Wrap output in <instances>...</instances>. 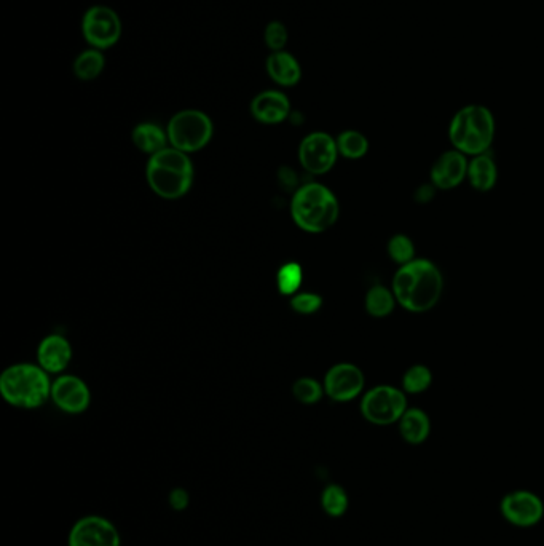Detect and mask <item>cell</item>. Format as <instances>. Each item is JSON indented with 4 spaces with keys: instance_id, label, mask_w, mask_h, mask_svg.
I'll return each instance as SVG.
<instances>
[{
    "instance_id": "6da1fadb",
    "label": "cell",
    "mask_w": 544,
    "mask_h": 546,
    "mask_svg": "<svg viewBox=\"0 0 544 546\" xmlns=\"http://www.w3.org/2000/svg\"><path fill=\"white\" fill-rule=\"evenodd\" d=\"M444 288V273L436 262L426 258H415L399 266L391 280L399 307L417 315L431 312L441 302Z\"/></svg>"
},
{
    "instance_id": "7a4b0ae2",
    "label": "cell",
    "mask_w": 544,
    "mask_h": 546,
    "mask_svg": "<svg viewBox=\"0 0 544 546\" xmlns=\"http://www.w3.org/2000/svg\"><path fill=\"white\" fill-rule=\"evenodd\" d=\"M447 135L452 147L466 157L487 154L497 135V120L489 107L468 104L455 112Z\"/></svg>"
},
{
    "instance_id": "3957f363",
    "label": "cell",
    "mask_w": 544,
    "mask_h": 546,
    "mask_svg": "<svg viewBox=\"0 0 544 546\" xmlns=\"http://www.w3.org/2000/svg\"><path fill=\"white\" fill-rule=\"evenodd\" d=\"M291 214L300 229L310 234H321L331 229L339 219V200L320 182H310L300 187L292 198Z\"/></svg>"
},
{
    "instance_id": "277c9868",
    "label": "cell",
    "mask_w": 544,
    "mask_h": 546,
    "mask_svg": "<svg viewBox=\"0 0 544 546\" xmlns=\"http://www.w3.org/2000/svg\"><path fill=\"white\" fill-rule=\"evenodd\" d=\"M147 182L158 197L178 200L184 197L194 182V165L184 152L166 147L150 157L147 163Z\"/></svg>"
},
{
    "instance_id": "5b68a950",
    "label": "cell",
    "mask_w": 544,
    "mask_h": 546,
    "mask_svg": "<svg viewBox=\"0 0 544 546\" xmlns=\"http://www.w3.org/2000/svg\"><path fill=\"white\" fill-rule=\"evenodd\" d=\"M47 371L34 364H13L0 376V393L15 408L36 409L52 396Z\"/></svg>"
},
{
    "instance_id": "8992f818",
    "label": "cell",
    "mask_w": 544,
    "mask_h": 546,
    "mask_svg": "<svg viewBox=\"0 0 544 546\" xmlns=\"http://www.w3.org/2000/svg\"><path fill=\"white\" fill-rule=\"evenodd\" d=\"M359 408L369 424L377 427L398 424L409 408L407 393L395 385H375L364 393Z\"/></svg>"
},
{
    "instance_id": "52a82bcc",
    "label": "cell",
    "mask_w": 544,
    "mask_h": 546,
    "mask_svg": "<svg viewBox=\"0 0 544 546\" xmlns=\"http://www.w3.org/2000/svg\"><path fill=\"white\" fill-rule=\"evenodd\" d=\"M213 122L205 112L187 109L178 112L168 123L166 133L171 147L190 154L202 151L213 138Z\"/></svg>"
},
{
    "instance_id": "ba28073f",
    "label": "cell",
    "mask_w": 544,
    "mask_h": 546,
    "mask_svg": "<svg viewBox=\"0 0 544 546\" xmlns=\"http://www.w3.org/2000/svg\"><path fill=\"white\" fill-rule=\"evenodd\" d=\"M83 37L96 50L114 47L122 36V21L115 10L106 5L88 8L82 20Z\"/></svg>"
},
{
    "instance_id": "9c48e42d",
    "label": "cell",
    "mask_w": 544,
    "mask_h": 546,
    "mask_svg": "<svg viewBox=\"0 0 544 546\" xmlns=\"http://www.w3.org/2000/svg\"><path fill=\"white\" fill-rule=\"evenodd\" d=\"M337 157V141L324 131H315L300 143V163L312 175H326L336 165Z\"/></svg>"
},
{
    "instance_id": "30bf717a",
    "label": "cell",
    "mask_w": 544,
    "mask_h": 546,
    "mask_svg": "<svg viewBox=\"0 0 544 546\" xmlns=\"http://www.w3.org/2000/svg\"><path fill=\"white\" fill-rule=\"evenodd\" d=\"M501 516L516 527H533L544 518V503L540 495L532 491L509 492L500 503Z\"/></svg>"
},
{
    "instance_id": "8fae6325",
    "label": "cell",
    "mask_w": 544,
    "mask_h": 546,
    "mask_svg": "<svg viewBox=\"0 0 544 546\" xmlns=\"http://www.w3.org/2000/svg\"><path fill=\"white\" fill-rule=\"evenodd\" d=\"M68 546H122L119 529L103 516H83L69 532Z\"/></svg>"
},
{
    "instance_id": "7c38bea8",
    "label": "cell",
    "mask_w": 544,
    "mask_h": 546,
    "mask_svg": "<svg viewBox=\"0 0 544 546\" xmlns=\"http://www.w3.org/2000/svg\"><path fill=\"white\" fill-rule=\"evenodd\" d=\"M324 393L337 403H348L358 398L366 387L364 372L353 363H339L324 377Z\"/></svg>"
},
{
    "instance_id": "4fadbf2b",
    "label": "cell",
    "mask_w": 544,
    "mask_h": 546,
    "mask_svg": "<svg viewBox=\"0 0 544 546\" xmlns=\"http://www.w3.org/2000/svg\"><path fill=\"white\" fill-rule=\"evenodd\" d=\"M468 163H470V157H466L454 147L442 152L431 165V184L438 190L457 189L468 178Z\"/></svg>"
},
{
    "instance_id": "5bb4252c",
    "label": "cell",
    "mask_w": 544,
    "mask_h": 546,
    "mask_svg": "<svg viewBox=\"0 0 544 546\" xmlns=\"http://www.w3.org/2000/svg\"><path fill=\"white\" fill-rule=\"evenodd\" d=\"M53 403L68 414H82L90 406L91 395L79 377L61 376L52 385Z\"/></svg>"
},
{
    "instance_id": "9a60e30c",
    "label": "cell",
    "mask_w": 544,
    "mask_h": 546,
    "mask_svg": "<svg viewBox=\"0 0 544 546\" xmlns=\"http://www.w3.org/2000/svg\"><path fill=\"white\" fill-rule=\"evenodd\" d=\"M251 114L257 122L265 125H278L291 114L288 96L278 90L262 91L251 103Z\"/></svg>"
},
{
    "instance_id": "2e32d148",
    "label": "cell",
    "mask_w": 544,
    "mask_h": 546,
    "mask_svg": "<svg viewBox=\"0 0 544 546\" xmlns=\"http://www.w3.org/2000/svg\"><path fill=\"white\" fill-rule=\"evenodd\" d=\"M71 358V345L63 336H58V334L45 337L44 341L40 342L39 350H37V360H39L40 368L47 372H53V374L68 368Z\"/></svg>"
},
{
    "instance_id": "e0dca14e",
    "label": "cell",
    "mask_w": 544,
    "mask_h": 546,
    "mask_svg": "<svg viewBox=\"0 0 544 546\" xmlns=\"http://www.w3.org/2000/svg\"><path fill=\"white\" fill-rule=\"evenodd\" d=\"M265 68L270 79L280 87H294L302 77V68L296 56L288 52H275L267 58Z\"/></svg>"
},
{
    "instance_id": "ac0fdd59",
    "label": "cell",
    "mask_w": 544,
    "mask_h": 546,
    "mask_svg": "<svg viewBox=\"0 0 544 546\" xmlns=\"http://www.w3.org/2000/svg\"><path fill=\"white\" fill-rule=\"evenodd\" d=\"M466 181L470 182V186L476 192H482V194L490 192L493 187L497 186L498 165L490 152L470 157Z\"/></svg>"
},
{
    "instance_id": "d6986e66",
    "label": "cell",
    "mask_w": 544,
    "mask_h": 546,
    "mask_svg": "<svg viewBox=\"0 0 544 546\" xmlns=\"http://www.w3.org/2000/svg\"><path fill=\"white\" fill-rule=\"evenodd\" d=\"M399 435L407 444L418 446L425 443L431 435V419L428 412L420 408H407L399 419Z\"/></svg>"
},
{
    "instance_id": "ffe728a7",
    "label": "cell",
    "mask_w": 544,
    "mask_h": 546,
    "mask_svg": "<svg viewBox=\"0 0 544 546\" xmlns=\"http://www.w3.org/2000/svg\"><path fill=\"white\" fill-rule=\"evenodd\" d=\"M133 143L138 147L139 151L144 154L152 155L166 149L168 141V133L155 123H139L138 127L133 130Z\"/></svg>"
},
{
    "instance_id": "44dd1931",
    "label": "cell",
    "mask_w": 544,
    "mask_h": 546,
    "mask_svg": "<svg viewBox=\"0 0 544 546\" xmlns=\"http://www.w3.org/2000/svg\"><path fill=\"white\" fill-rule=\"evenodd\" d=\"M364 307L366 312L374 318H387L395 312L398 307L393 289L385 285H374L364 297Z\"/></svg>"
},
{
    "instance_id": "7402d4cb",
    "label": "cell",
    "mask_w": 544,
    "mask_h": 546,
    "mask_svg": "<svg viewBox=\"0 0 544 546\" xmlns=\"http://www.w3.org/2000/svg\"><path fill=\"white\" fill-rule=\"evenodd\" d=\"M104 66H106V58H104L103 52L96 50V48H90L75 58L74 74L77 79L88 82V80L98 79L101 72L104 71Z\"/></svg>"
},
{
    "instance_id": "603a6c76",
    "label": "cell",
    "mask_w": 544,
    "mask_h": 546,
    "mask_svg": "<svg viewBox=\"0 0 544 546\" xmlns=\"http://www.w3.org/2000/svg\"><path fill=\"white\" fill-rule=\"evenodd\" d=\"M433 385V371L426 364H412L401 379V388L407 395H422Z\"/></svg>"
},
{
    "instance_id": "cb8c5ba5",
    "label": "cell",
    "mask_w": 544,
    "mask_h": 546,
    "mask_svg": "<svg viewBox=\"0 0 544 546\" xmlns=\"http://www.w3.org/2000/svg\"><path fill=\"white\" fill-rule=\"evenodd\" d=\"M339 155L348 160L363 159L369 152V139L361 131H342L336 138Z\"/></svg>"
},
{
    "instance_id": "d4e9b609",
    "label": "cell",
    "mask_w": 544,
    "mask_h": 546,
    "mask_svg": "<svg viewBox=\"0 0 544 546\" xmlns=\"http://www.w3.org/2000/svg\"><path fill=\"white\" fill-rule=\"evenodd\" d=\"M348 505H350V499L342 486L329 484L324 487V491L321 492V507L326 515L331 518H340L347 513Z\"/></svg>"
},
{
    "instance_id": "484cf974",
    "label": "cell",
    "mask_w": 544,
    "mask_h": 546,
    "mask_svg": "<svg viewBox=\"0 0 544 546\" xmlns=\"http://www.w3.org/2000/svg\"><path fill=\"white\" fill-rule=\"evenodd\" d=\"M387 253L396 266H404L417 258L415 242L409 235L395 234L388 240Z\"/></svg>"
},
{
    "instance_id": "4316f807",
    "label": "cell",
    "mask_w": 544,
    "mask_h": 546,
    "mask_svg": "<svg viewBox=\"0 0 544 546\" xmlns=\"http://www.w3.org/2000/svg\"><path fill=\"white\" fill-rule=\"evenodd\" d=\"M304 280V272L302 267L297 262H288L284 264L280 270H278V277H276V285L280 289V293L291 296L296 293L297 289L302 285Z\"/></svg>"
},
{
    "instance_id": "83f0119b",
    "label": "cell",
    "mask_w": 544,
    "mask_h": 546,
    "mask_svg": "<svg viewBox=\"0 0 544 546\" xmlns=\"http://www.w3.org/2000/svg\"><path fill=\"white\" fill-rule=\"evenodd\" d=\"M324 387L310 377H302L292 385V395L299 403L316 404L323 398Z\"/></svg>"
},
{
    "instance_id": "f1b7e54d",
    "label": "cell",
    "mask_w": 544,
    "mask_h": 546,
    "mask_svg": "<svg viewBox=\"0 0 544 546\" xmlns=\"http://www.w3.org/2000/svg\"><path fill=\"white\" fill-rule=\"evenodd\" d=\"M288 29L281 21H272L267 24L264 32L265 45L272 50V53L283 52L288 44Z\"/></svg>"
},
{
    "instance_id": "f546056e",
    "label": "cell",
    "mask_w": 544,
    "mask_h": 546,
    "mask_svg": "<svg viewBox=\"0 0 544 546\" xmlns=\"http://www.w3.org/2000/svg\"><path fill=\"white\" fill-rule=\"evenodd\" d=\"M321 305H323V297L315 293L297 294L291 299L292 309L300 315H313L321 309Z\"/></svg>"
},
{
    "instance_id": "4dcf8cb0",
    "label": "cell",
    "mask_w": 544,
    "mask_h": 546,
    "mask_svg": "<svg viewBox=\"0 0 544 546\" xmlns=\"http://www.w3.org/2000/svg\"><path fill=\"white\" fill-rule=\"evenodd\" d=\"M170 505L173 510L184 511L189 507V494H187L186 489H181V487H176L173 489L170 494Z\"/></svg>"
},
{
    "instance_id": "1f68e13d",
    "label": "cell",
    "mask_w": 544,
    "mask_h": 546,
    "mask_svg": "<svg viewBox=\"0 0 544 546\" xmlns=\"http://www.w3.org/2000/svg\"><path fill=\"white\" fill-rule=\"evenodd\" d=\"M436 190L438 189H436L431 182H428V184H423V186H420L415 190L414 198L420 203L431 202L434 198V194H436Z\"/></svg>"
}]
</instances>
